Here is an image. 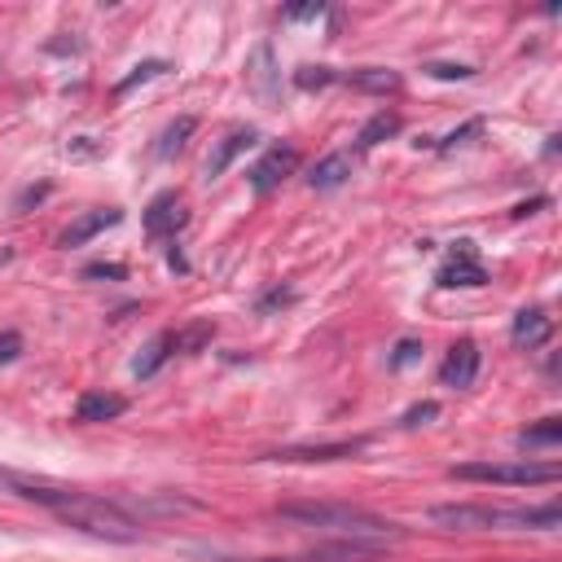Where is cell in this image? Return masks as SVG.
<instances>
[{
	"instance_id": "cell-15",
	"label": "cell",
	"mask_w": 562,
	"mask_h": 562,
	"mask_svg": "<svg viewBox=\"0 0 562 562\" xmlns=\"http://www.w3.org/2000/svg\"><path fill=\"white\" fill-rule=\"evenodd\" d=\"M176 351V334L171 329H162V334H154L149 342H145V351L136 356V364H132V373L136 378H154L162 364H167V356Z\"/></svg>"
},
{
	"instance_id": "cell-26",
	"label": "cell",
	"mask_w": 562,
	"mask_h": 562,
	"mask_svg": "<svg viewBox=\"0 0 562 562\" xmlns=\"http://www.w3.org/2000/svg\"><path fill=\"white\" fill-rule=\"evenodd\" d=\"M479 132H483V119H470L465 127H457L452 136H443V140H439V149L448 154V149H457V145H465V140H470V136H479Z\"/></svg>"
},
{
	"instance_id": "cell-18",
	"label": "cell",
	"mask_w": 562,
	"mask_h": 562,
	"mask_svg": "<svg viewBox=\"0 0 562 562\" xmlns=\"http://www.w3.org/2000/svg\"><path fill=\"white\" fill-rule=\"evenodd\" d=\"M562 522V509L558 505H540V509H501V527H540V531H553Z\"/></svg>"
},
{
	"instance_id": "cell-25",
	"label": "cell",
	"mask_w": 562,
	"mask_h": 562,
	"mask_svg": "<svg viewBox=\"0 0 562 562\" xmlns=\"http://www.w3.org/2000/svg\"><path fill=\"white\" fill-rule=\"evenodd\" d=\"M426 75H435V79H470L474 66H461V61H430Z\"/></svg>"
},
{
	"instance_id": "cell-10",
	"label": "cell",
	"mask_w": 562,
	"mask_h": 562,
	"mask_svg": "<svg viewBox=\"0 0 562 562\" xmlns=\"http://www.w3.org/2000/svg\"><path fill=\"white\" fill-rule=\"evenodd\" d=\"M426 518L439 527H501L496 505H435Z\"/></svg>"
},
{
	"instance_id": "cell-12",
	"label": "cell",
	"mask_w": 562,
	"mask_h": 562,
	"mask_svg": "<svg viewBox=\"0 0 562 562\" xmlns=\"http://www.w3.org/2000/svg\"><path fill=\"white\" fill-rule=\"evenodd\" d=\"M338 79L351 83V88H360V92H373V97H386V92H400L404 88L400 70H391V66H360V70H347Z\"/></svg>"
},
{
	"instance_id": "cell-8",
	"label": "cell",
	"mask_w": 562,
	"mask_h": 562,
	"mask_svg": "<svg viewBox=\"0 0 562 562\" xmlns=\"http://www.w3.org/2000/svg\"><path fill=\"white\" fill-rule=\"evenodd\" d=\"M119 220H123V211H114V206H97V211H83L79 220H70V224L57 233V246H61V250H70V246H83V241H92L97 233L114 228Z\"/></svg>"
},
{
	"instance_id": "cell-28",
	"label": "cell",
	"mask_w": 562,
	"mask_h": 562,
	"mask_svg": "<svg viewBox=\"0 0 562 562\" xmlns=\"http://www.w3.org/2000/svg\"><path fill=\"white\" fill-rule=\"evenodd\" d=\"M285 303H294V290H268V294L255 303V312H272V307H285Z\"/></svg>"
},
{
	"instance_id": "cell-27",
	"label": "cell",
	"mask_w": 562,
	"mask_h": 562,
	"mask_svg": "<svg viewBox=\"0 0 562 562\" xmlns=\"http://www.w3.org/2000/svg\"><path fill=\"white\" fill-rule=\"evenodd\" d=\"M422 356V342L417 338H400L395 342V356H391V369H404V364H413Z\"/></svg>"
},
{
	"instance_id": "cell-31",
	"label": "cell",
	"mask_w": 562,
	"mask_h": 562,
	"mask_svg": "<svg viewBox=\"0 0 562 562\" xmlns=\"http://www.w3.org/2000/svg\"><path fill=\"white\" fill-rule=\"evenodd\" d=\"M83 277H114V281H123V277H127V268H123V263H88V268H83Z\"/></svg>"
},
{
	"instance_id": "cell-17",
	"label": "cell",
	"mask_w": 562,
	"mask_h": 562,
	"mask_svg": "<svg viewBox=\"0 0 562 562\" xmlns=\"http://www.w3.org/2000/svg\"><path fill=\"white\" fill-rule=\"evenodd\" d=\"M364 439H351V443H321V448H281L272 452V461H334V457H351L360 452Z\"/></svg>"
},
{
	"instance_id": "cell-13",
	"label": "cell",
	"mask_w": 562,
	"mask_h": 562,
	"mask_svg": "<svg viewBox=\"0 0 562 562\" xmlns=\"http://www.w3.org/2000/svg\"><path fill=\"white\" fill-rule=\"evenodd\" d=\"M351 167H356V158H351L347 149H334V154H325V158L307 171V184L321 189V193H329V189H338V184L351 176Z\"/></svg>"
},
{
	"instance_id": "cell-24",
	"label": "cell",
	"mask_w": 562,
	"mask_h": 562,
	"mask_svg": "<svg viewBox=\"0 0 562 562\" xmlns=\"http://www.w3.org/2000/svg\"><path fill=\"white\" fill-rule=\"evenodd\" d=\"M268 66H272V48H268V44H259V48H255V70H250V79H255V92H259V97H272V88H268V75H272V70H268Z\"/></svg>"
},
{
	"instance_id": "cell-2",
	"label": "cell",
	"mask_w": 562,
	"mask_h": 562,
	"mask_svg": "<svg viewBox=\"0 0 562 562\" xmlns=\"http://www.w3.org/2000/svg\"><path fill=\"white\" fill-rule=\"evenodd\" d=\"M277 514L294 527H316V531H329L338 540H373V544H386L395 531V522L378 518L373 509H360V505H338V501H281Z\"/></svg>"
},
{
	"instance_id": "cell-11",
	"label": "cell",
	"mask_w": 562,
	"mask_h": 562,
	"mask_svg": "<svg viewBox=\"0 0 562 562\" xmlns=\"http://www.w3.org/2000/svg\"><path fill=\"white\" fill-rule=\"evenodd\" d=\"M549 334H553V321L544 316V307H522V312L514 316V329H509L514 347H527V351L544 347V342H549Z\"/></svg>"
},
{
	"instance_id": "cell-1",
	"label": "cell",
	"mask_w": 562,
	"mask_h": 562,
	"mask_svg": "<svg viewBox=\"0 0 562 562\" xmlns=\"http://www.w3.org/2000/svg\"><path fill=\"white\" fill-rule=\"evenodd\" d=\"M0 479H4L18 496H26V501L53 509L61 522H70V527H79V531H88V536L119 540V544L140 540V522H136L123 505H114V501H105V496H88V492H75V487H44V483L18 479V474H9V470H0Z\"/></svg>"
},
{
	"instance_id": "cell-16",
	"label": "cell",
	"mask_w": 562,
	"mask_h": 562,
	"mask_svg": "<svg viewBox=\"0 0 562 562\" xmlns=\"http://www.w3.org/2000/svg\"><path fill=\"white\" fill-rule=\"evenodd\" d=\"M404 127V119L395 114V110H378L360 132H356V149H373V145H382V140H391L395 132Z\"/></svg>"
},
{
	"instance_id": "cell-9",
	"label": "cell",
	"mask_w": 562,
	"mask_h": 562,
	"mask_svg": "<svg viewBox=\"0 0 562 562\" xmlns=\"http://www.w3.org/2000/svg\"><path fill=\"white\" fill-rule=\"evenodd\" d=\"M255 140H259V127H233V132H224V140L211 149V158H206V167H202L206 180H220V176L233 167V158L246 154Z\"/></svg>"
},
{
	"instance_id": "cell-14",
	"label": "cell",
	"mask_w": 562,
	"mask_h": 562,
	"mask_svg": "<svg viewBox=\"0 0 562 562\" xmlns=\"http://www.w3.org/2000/svg\"><path fill=\"white\" fill-rule=\"evenodd\" d=\"M123 413H127V400L114 395V391H88V395H79V404H75V417H79V422H114V417H123Z\"/></svg>"
},
{
	"instance_id": "cell-21",
	"label": "cell",
	"mask_w": 562,
	"mask_h": 562,
	"mask_svg": "<svg viewBox=\"0 0 562 562\" xmlns=\"http://www.w3.org/2000/svg\"><path fill=\"white\" fill-rule=\"evenodd\" d=\"M189 132H193V119H189V114H184V119H176V123H171V127H167V132L158 136L154 154H158V158H171V154H176V149L184 145V136H189Z\"/></svg>"
},
{
	"instance_id": "cell-19",
	"label": "cell",
	"mask_w": 562,
	"mask_h": 562,
	"mask_svg": "<svg viewBox=\"0 0 562 562\" xmlns=\"http://www.w3.org/2000/svg\"><path fill=\"white\" fill-rule=\"evenodd\" d=\"M558 439H562V422H558V417H544L540 426H527V430L518 435V448H527V452H531V448H553Z\"/></svg>"
},
{
	"instance_id": "cell-22",
	"label": "cell",
	"mask_w": 562,
	"mask_h": 562,
	"mask_svg": "<svg viewBox=\"0 0 562 562\" xmlns=\"http://www.w3.org/2000/svg\"><path fill=\"white\" fill-rule=\"evenodd\" d=\"M294 83H299L303 92H312V88H329V83H338V75H334L329 66H299V70H294Z\"/></svg>"
},
{
	"instance_id": "cell-6",
	"label": "cell",
	"mask_w": 562,
	"mask_h": 562,
	"mask_svg": "<svg viewBox=\"0 0 562 562\" xmlns=\"http://www.w3.org/2000/svg\"><path fill=\"white\" fill-rule=\"evenodd\" d=\"M189 224V211H184V198L180 193H158L149 206H145V233L149 237H176L180 228Z\"/></svg>"
},
{
	"instance_id": "cell-20",
	"label": "cell",
	"mask_w": 562,
	"mask_h": 562,
	"mask_svg": "<svg viewBox=\"0 0 562 562\" xmlns=\"http://www.w3.org/2000/svg\"><path fill=\"white\" fill-rule=\"evenodd\" d=\"M162 70H167V61H162V57H149V61H140V66H132V75L114 83V97H127V92H132L136 83H149V79H158Z\"/></svg>"
},
{
	"instance_id": "cell-32",
	"label": "cell",
	"mask_w": 562,
	"mask_h": 562,
	"mask_svg": "<svg viewBox=\"0 0 562 562\" xmlns=\"http://www.w3.org/2000/svg\"><path fill=\"white\" fill-rule=\"evenodd\" d=\"M325 13V4H294V9H285V18L290 22H303V18H321Z\"/></svg>"
},
{
	"instance_id": "cell-30",
	"label": "cell",
	"mask_w": 562,
	"mask_h": 562,
	"mask_svg": "<svg viewBox=\"0 0 562 562\" xmlns=\"http://www.w3.org/2000/svg\"><path fill=\"white\" fill-rule=\"evenodd\" d=\"M18 351H22V334H0V364H9V360H18Z\"/></svg>"
},
{
	"instance_id": "cell-5",
	"label": "cell",
	"mask_w": 562,
	"mask_h": 562,
	"mask_svg": "<svg viewBox=\"0 0 562 562\" xmlns=\"http://www.w3.org/2000/svg\"><path fill=\"white\" fill-rule=\"evenodd\" d=\"M299 162H303V158H299V149H294V145H272V149H263V158L246 171V180H250V189H255V193H272L285 176H294V171H299Z\"/></svg>"
},
{
	"instance_id": "cell-7",
	"label": "cell",
	"mask_w": 562,
	"mask_h": 562,
	"mask_svg": "<svg viewBox=\"0 0 562 562\" xmlns=\"http://www.w3.org/2000/svg\"><path fill=\"white\" fill-rule=\"evenodd\" d=\"M474 378H479V347H474V338H461L448 347V356L439 364V382L452 391H465V386H474Z\"/></svg>"
},
{
	"instance_id": "cell-29",
	"label": "cell",
	"mask_w": 562,
	"mask_h": 562,
	"mask_svg": "<svg viewBox=\"0 0 562 562\" xmlns=\"http://www.w3.org/2000/svg\"><path fill=\"white\" fill-rule=\"evenodd\" d=\"M435 413H439V404H435V400H426V404H413V408L404 413V426H422V422H426V417H435Z\"/></svg>"
},
{
	"instance_id": "cell-23",
	"label": "cell",
	"mask_w": 562,
	"mask_h": 562,
	"mask_svg": "<svg viewBox=\"0 0 562 562\" xmlns=\"http://www.w3.org/2000/svg\"><path fill=\"white\" fill-rule=\"evenodd\" d=\"M211 334H215V325L211 321H198L184 334H176V351H202V342H211Z\"/></svg>"
},
{
	"instance_id": "cell-3",
	"label": "cell",
	"mask_w": 562,
	"mask_h": 562,
	"mask_svg": "<svg viewBox=\"0 0 562 562\" xmlns=\"http://www.w3.org/2000/svg\"><path fill=\"white\" fill-rule=\"evenodd\" d=\"M562 470L553 461H461L452 465V479L461 483H505V487H527V483H553Z\"/></svg>"
},
{
	"instance_id": "cell-4",
	"label": "cell",
	"mask_w": 562,
	"mask_h": 562,
	"mask_svg": "<svg viewBox=\"0 0 562 562\" xmlns=\"http://www.w3.org/2000/svg\"><path fill=\"white\" fill-rule=\"evenodd\" d=\"M435 281H439L443 290H457V285H465V290L487 285V268H483V259H479L474 241H457V246H452V255H448V263L435 272Z\"/></svg>"
}]
</instances>
